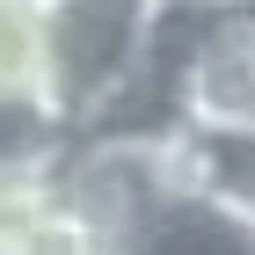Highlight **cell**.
I'll return each mask as SVG.
<instances>
[{
    "label": "cell",
    "mask_w": 255,
    "mask_h": 255,
    "mask_svg": "<svg viewBox=\"0 0 255 255\" xmlns=\"http://www.w3.org/2000/svg\"><path fill=\"white\" fill-rule=\"evenodd\" d=\"M37 22H44V95L73 131H88L138 73L160 0H37Z\"/></svg>",
    "instance_id": "6da1fadb"
},
{
    "label": "cell",
    "mask_w": 255,
    "mask_h": 255,
    "mask_svg": "<svg viewBox=\"0 0 255 255\" xmlns=\"http://www.w3.org/2000/svg\"><path fill=\"white\" fill-rule=\"evenodd\" d=\"M117 255H255V204H234L219 190L175 182L131 226V241Z\"/></svg>",
    "instance_id": "7a4b0ae2"
},
{
    "label": "cell",
    "mask_w": 255,
    "mask_h": 255,
    "mask_svg": "<svg viewBox=\"0 0 255 255\" xmlns=\"http://www.w3.org/2000/svg\"><path fill=\"white\" fill-rule=\"evenodd\" d=\"M73 146V124L51 110L44 88H0V182L51 175Z\"/></svg>",
    "instance_id": "3957f363"
},
{
    "label": "cell",
    "mask_w": 255,
    "mask_h": 255,
    "mask_svg": "<svg viewBox=\"0 0 255 255\" xmlns=\"http://www.w3.org/2000/svg\"><path fill=\"white\" fill-rule=\"evenodd\" d=\"M0 88H44V22H37V0H0Z\"/></svg>",
    "instance_id": "277c9868"
}]
</instances>
